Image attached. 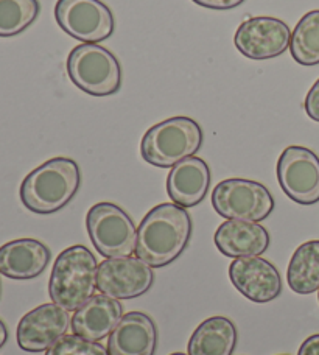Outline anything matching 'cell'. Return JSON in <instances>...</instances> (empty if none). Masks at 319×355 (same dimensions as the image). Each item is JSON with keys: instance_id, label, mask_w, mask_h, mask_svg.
<instances>
[{"instance_id": "obj_8", "label": "cell", "mask_w": 319, "mask_h": 355, "mask_svg": "<svg viewBox=\"0 0 319 355\" xmlns=\"http://www.w3.org/2000/svg\"><path fill=\"white\" fill-rule=\"evenodd\" d=\"M55 17L69 36L85 44H98L114 33V16L101 0H58Z\"/></svg>"}, {"instance_id": "obj_5", "label": "cell", "mask_w": 319, "mask_h": 355, "mask_svg": "<svg viewBox=\"0 0 319 355\" xmlns=\"http://www.w3.org/2000/svg\"><path fill=\"white\" fill-rule=\"evenodd\" d=\"M67 73L76 87L94 97H107L122 86L119 60L98 44L74 47L67 58Z\"/></svg>"}, {"instance_id": "obj_1", "label": "cell", "mask_w": 319, "mask_h": 355, "mask_svg": "<svg viewBox=\"0 0 319 355\" xmlns=\"http://www.w3.org/2000/svg\"><path fill=\"white\" fill-rule=\"evenodd\" d=\"M190 237L191 218L186 207L162 202L140 221L136 254L153 268H162L182 254Z\"/></svg>"}, {"instance_id": "obj_15", "label": "cell", "mask_w": 319, "mask_h": 355, "mask_svg": "<svg viewBox=\"0 0 319 355\" xmlns=\"http://www.w3.org/2000/svg\"><path fill=\"white\" fill-rule=\"evenodd\" d=\"M123 318V306L119 300L107 295H94L80 309L75 310L72 318V331L75 335L101 341L111 335Z\"/></svg>"}, {"instance_id": "obj_14", "label": "cell", "mask_w": 319, "mask_h": 355, "mask_svg": "<svg viewBox=\"0 0 319 355\" xmlns=\"http://www.w3.org/2000/svg\"><path fill=\"white\" fill-rule=\"evenodd\" d=\"M157 329L151 316L144 312L123 315L107 340L110 355H155Z\"/></svg>"}, {"instance_id": "obj_31", "label": "cell", "mask_w": 319, "mask_h": 355, "mask_svg": "<svg viewBox=\"0 0 319 355\" xmlns=\"http://www.w3.org/2000/svg\"><path fill=\"white\" fill-rule=\"evenodd\" d=\"M318 300H319V293H318Z\"/></svg>"}, {"instance_id": "obj_11", "label": "cell", "mask_w": 319, "mask_h": 355, "mask_svg": "<svg viewBox=\"0 0 319 355\" xmlns=\"http://www.w3.org/2000/svg\"><path fill=\"white\" fill-rule=\"evenodd\" d=\"M153 266L139 257L106 259L98 263L97 287L114 300H132L145 295L153 287Z\"/></svg>"}, {"instance_id": "obj_7", "label": "cell", "mask_w": 319, "mask_h": 355, "mask_svg": "<svg viewBox=\"0 0 319 355\" xmlns=\"http://www.w3.org/2000/svg\"><path fill=\"white\" fill-rule=\"evenodd\" d=\"M216 214L227 220L264 221L274 211V198L264 184L243 178L221 181L212 192Z\"/></svg>"}, {"instance_id": "obj_6", "label": "cell", "mask_w": 319, "mask_h": 355, "mask_svg": "<svg viewBox=\"0 0 319 355\" xmlns=\"http://www.w3.org/2000/svg\"><path fill=\"white\" fill-rule=\"evenodd\" d=\"M86 226L95 250L103 257H130L136 252V225L117 205L98 202L92 206L87 212Z\"/></svg>"}, {"instance_id": "obj_28", "label": "cell", "mask_w": 319, "mask_h": 355, "mask_svg": "<svg viewBox=\"0 0 319 355\" xmlns=\"http://www.w3.org/2000/svg\"><path fill=\"white\" fill-rule=\"evenodd\" d=\"M170 355H186V354H182V352H175V354H170Z\"/></svg>"}, {"instance_id": "obj_25", "label": "cell", "mask_w": 319, "mask_h": 355, "mask_svg": "<svg viewBox=\"0 0 319 355\" xmlns=\"http://www.w3.org/2000/svg\"><path fill=\"white\" fill-rule=\"evenodd\" d=\"M191 2L210 10H231L243 3L245 0H191Z\"/></svg>"}, {"instance_id": "obj_21", "label": "cell", "mask_w": 319, "mask_h": 355, "mask_svg": "<svg viewBox=\"0 0 319 355\" xmlns=\"http://www.w3.org/2000/svg\"><path fill=\"white\" fill-rule=\"evenodd\" d=\"M291 56L302 66L319 64V10L309 11L291 35Z\"/></svg>"}, {"instance_id": "obj_16", "label": "cell", "mask_w": 319, "mask_h": 355, "mask_svg": "<svg viewBox=\"0 0 319 355\" xmlns=\"http://www.w3.org/2000/svg\"><path fill=\"white\" fill-rule=\"evenodd\" d=\"M50 259V250L40 240H12L0 246V275L16 281H28L42 275Z\"/></svg>"}, {"instance_id": "obj_3", "label": "cell", "mask_w": 319, "mask_h": 355, "mask_svg": "<svg viewBox=\"0 0 319 355\" xmlns=\"http://www.w3.org/2000/svg\"><path fill=\"white\" fill-rule=\"evenodd\" d=\"M97 272V259L86 246L75 245L64 250L55 261L50 275V300L67 312L80 309L94 296Z\"/></svg>"}, {"instance_id": "obj_29", "label": "cell", "mask_w": 319, "mask_h": 355, "mask_svg": "<svg viewBox=\"0 0 319 355\" xmlns=\"http://www.w3.org/2000/svg\"><path fill=\"white\" fill-rule=\"evenodd\" d=\"M0 293H2V284H0Z\"/></svg>"}, {"instance_id": "obj_26", "label": "cell", "mask_w": 319, "mask_h": 355, "mask_svg": "<svg viewBox=\"0 0 319 355\" xmlns=\"http://www.w3.org/2000/svg\"><path fill=\"white\" fill-rule=\"evenodd\" d=\"M298 355H319V334L311 335L299 347Z\"/></svg>"}, {"instance_id": "obj_18", "label": "cell", "mask_w": 319, "mask_h": 355, "mask_svg": "<svg viewBox=\"0 0 319 355\" xmlns=\"http://www.w3.org/2000/svg\"><path fill=\"white\" fill-rule=\"evenodd\" d=\"M214 240L221 254L232 259L261 256L270 246V234L254 221L227 220L218 226Z\"/></svg>"}, {"instance_id": "obj_30", "label": "cell", "mask_w": 319, "mask_h": 355, "mask_svg": "<svg viewBox=\"0 0 319 355\" xmlns=\"http://www.w3.org/2000/svg\"><path fill=\"white\" fill-rule=\"evenodd\" d=\"M282 355H288V354H282Z\"/></svg>"}, {"instance_id": "obj_2", "label": "cell", "mask_w": 319, "mask_h": 355, "mask_svg": "<svg viewBox=\"0 0 319 355\" xmlns=\"http://www.w3.org/2000/svg\"><path fill=\"white\" fill-rule=\"evenodd\" d=\"M80 184L78 164L70 157H53L25 176L21 200L31 212L55 214L72 201Z\"/></svg>"}, {"instance_id": "obj_17", "label": "cell", "mask_w": 319, "mask_h": 355, "mask_svg": "<svg viewBox=\"0 0 319 355\" xmlns=\"http://www.w3.org/2000/svg\"><path fill=\"white\" fill-rule=\"evenodd\" d=\"M210 168L201 157L190 156L171 167L167 192L171 201L181 207H195L206 198L210 186Z\"/></svg>"}, {"instance_id": "obj_19", "label": "cell", "mask_w": 319, "mask_h": 355, "mask_svg": "<svg viewBox=\"0 0 319 355\" xmlns=\"http://www.w3.org/2000/svg\"><path fill=\"white\" fill-rule=\"evenodd\" d=\"M237 346V327L226 316H212L195 329L189 355H232Z\"/></svg>"}, {"instance_id": "obj_20", "label": "cell", "mask_w": 319, "mask_h": 355, "mask_svg": "<svg viewBox=\"0 0 319 355\" xmlns=\"http://www.w3.org/2000/svg\"><path fill=\"white\" fill-rule=\"evenodd\" d=\"M286 282L298 295H311L319 290V240L305 242L295 251Z\"/></svg>"}, {"instance_id": "obj_13", "label": "cell", "mask_w": 319, "mask_h": 355, "mask_svg": "<svg viewBox=\"0 0 319 355\" xmlns=\"http://www.w3.org/2000/svg\"><path fill=\"white\" fill-rule=\"evenodd\" d=\"M229 277L234 287L252 302H270L282 293L279 270L260 256L234 259L229 266Z\"/></svg>"}, {"instance_id": "obj_12", "label": "cell", "mask_w": 319, "mask_h": 355, "mask_svg": "<svg viewBox=\"0 0 319 355\" xmlns=\"http://www.w3.org/2000/svg\"><path fill=\"white\" fill-rule=\"evenodd\" d=\"M70 326V315L55 302L42 304L24 315L17 326V345L22 351H49L56 341L66 335Z\"/></svg>"}, {"instance_id": "obj_27", "label": "cell", "mask_w": 319, "mask_h": 355, "mask_svg": "<svg viewBox=\"0 0 319 355\" xmlns=\"http://www.w3.org/2000/svg\"><path fill=\"white\" fill-rule=\"evenodd\" d=\"M6 340H8V331H6V326L5 322L0 320V349L5 346Z\"/></svg>"}, {"instance_id": "obj_9", "label": "cell", "mask_w": 319, "mask_h": 355, "mask_svg": "<svg viewBox=\"0 0 319 355\" xmlns=\"http://www.w3.org/2000/svg\"><path fill=\"white\" fill-rule=\"evenodd\" d=\"M280 187L298 205L311 206L319 201V157L310 148L291 145L277 162Z\"/></svg>"}, {"instance_id": "obj_10", "label": "cell", "mask_w": 319, "mask_h": 355, "mask_svg": "<svg viewBox=\"0 0 319 355\" xmlns=\"http://www.w3.org/2000/svg\"><path fill=\"white\" fill-rule=\"evenodd\" d=\"M291 31L276 17H251L235 31L234 44L246 58L261 61L277 58L290 47Z\"/></svg>"}, {"instance_id": "obj_24", "label": "cell", "mask_w": 319, "mask_h": 355, "mask_svg": "<svg viewBox=\"0 0 319 355\" xmlns=\"http://www.w3.org/2000/svg\"><path fill=\"white\" fill-rule=\"evenodd\" d=\"M304 107L311 120L319 122V78L316 80V83L311 86L307 97H305Z\"/></svg>"}, {"instance_id": "obj_22", "label": "cell", "mask_w": 319, "mask_h": 355, "mask_svg": "<svg viewBox=\"0 0 319 355\" xmlns=\"http://www.w3.org/2000/svg\"><path fill=\"white\" fill-rule=\"evenodd\" d=\"M40 0H0V37L21 35L40 16Z\"/></svg>"}, {"instance_id": "obj_4", "label": "cell", "mask_w": 319, "mask_h": 355, "mask_svg": "<svg viewBox=\"0 0 319 355\" xmlns=\"http://www.w3.org/2000/svg\"><path fill=\"white\" fill-rule=\"evenodd\" d=\"M202 145L201 126L190 117H171L145 132L140 144L144 161L169 168L193 156Z\"/></svg>"}, {"instance_id": "obj_23", "label": "cell", "mask_w": 319, "mask_h": 355, "mask_svg": "<svg viewBox=\"0 0 319 355\" xmlns=\"http://www.w3.org/2000/svg\"><path fill=\"white\" fill-rule=\"evenodd\" d=\"M46 355H110L100 341H91L80 335H64Z\"/></svg>"}]
</instances>
